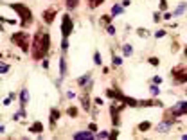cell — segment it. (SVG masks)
I'll list each match as a JSON object with an SVG mask.
<instances>
[{
	"label": "cell",
	"mask_w": 187,
	"mask_h": 140,
	"mask_svg": "<svg viewBox=\"0 0 187 140\" xmlns=\"http://www.w3.org/2000/svg\"><path fill=\"white\" fill-rule=\"evenodd\" d=\"M50 51V36L49 32L45 31H36L34 38H33V43H31V56L34 61L38 59H43Z\"/></svg>",
	"instance_id": "cell-1"
},
{
	"label": "cell",
	"mask_w": 187,
	"mask_h": 140,
	"mask_svg": "<svg viewBox=\"0 0 187 140\" xmlns=\"http://www.w3.org/2000/svg\"><path fill=\"white\" fill-rule=\"evenodd\" d=\"M9 7L20 16V25L23 29L33 23V11H31L27 6H23V4H9Z\"/></svg>",
	"instance_id": "cell-2"
},
{
	"label": "cell",
	"mask_w": 187,
	"mask_h": 140,
	"mask_svg": "<svg viewBox=\"0 0 187 140\" xmlns=\"http://www.w3.org/2000/svg\"><path fill=\"white\" fill-rule=\"evenodd\" d=\"M11 43L16 45L22 52H27L29 47H31V41H29V34L25 31H20V32H14L11 36Z\"/></svg>",
	"instance_id": "cell-3"
},
{
	"label": "cell",
	"mask_w": 187,
	"mask_h": 140,
	"mask_svg": "<svg viewBox=\"0 0 187 140\" xmlns=\"http://www.w3.org/2000/svg\"><path fill=\"white\" fill-rule=\"evenodd\" d=\"M182 115H187V101L176 103L173 108L165 110L164 118H176V117H182Z\"/></svg>",
	"instance_id": "cell-4"
},
{
	"label": "cell",
	"mask_w": 187,
	"mask_h": 140,
	"mask_svg": "<svg viewBox=\"0 0 187 140\" xmlns=\"http://www.w3.org/2000/svg\"><path fill=\"white\" fill-rule=\"evenodd\" d=\"M74 31V22H72L70 15H63L61 16V36L68 38Z\"/></svg>",
	"instance_id": "cell-5"
},
{
	"label": "cell",
	"mask_w": 187,
	"mask_h": 140,
	"mask_svg": "<svg viewBox=\"0 0 187 140\" xmlns=\"http://www.w3.org/2000/svg\"><path fill=\"white\" fill-rule=\"evenodd\" d=\"M173 77H174V83H187V70H184L182 66H176L171 70Z\"/></svg>",
	"instance_id": "cell-6"
},
{
	"label": "cell",
	"mask_w": 187,
	"mask_h": 140,
	"mask_svg": "<svg viewBox=\"0 0 187 140\" xmlns=\"http://www.w3.org/2000/svg\"><path fill=\"white\" fill-rule=\"evenodd\" d=\"M106 95L110 97V99H115V101H119V103H122V97H124V94H122L121 90H115V88H106Z\"/></svg>",
	"instance_id": "cell-7"
},
{
	"label": "cell",
	"mask_w": 187,
	"mask_h": 140,
	"mask_svg": "<svg viewBox=\"0 0 187 140\" xmlns=\"http://www.w3.org/2000/svg\"><path fill=\"white\" fill-rule=\"evenodd\" d=\"M79 103H81V108L85 111H90V97H88V92H83L79 95Z\"/></svg>",
	"instance_id": "cell-8"
},
{
	"label": "cell",
	"mask_w": 187,
	"mask_h": 140,
	"mask_svg": "<svg viewBox=\"0 0 187 140\" xmlns=\"http://www.w3.org/2000/svg\"><path fill=\"white\" fill-rule=\"evenodd\" d=\"M56 9H45L43 11V22L45 23H52L54 22V18H56Z\"/></svg>",
	"instance_id": "cell-9"
},
{
	"label": "cell",
	"mask_w": 187,
	"mask_h": 140,
	"mask_svg": "<svg viewBox=\"0 0 187 140\" xmlns=\"http://www.w3.org/2000/svg\"><path fill=\"white\" fill-rule=\"evenodd\" d=\"M94 135H95V133L88 129V131H79V133H74V138H76V140H90V138H94Z\"/></svg>",
	"instance_id": "cell-10"
},
{
	"label": "cell",
	"mask_w": 187,
	"mask_h": 140,
	"mask_svg": "<svg viewBox=\"0 0 187 140\" xmlns=\"http://www.w3.org/2000/svg\"><path fill=\"white\" fill-rule=\"evenodd\" d=\"M20 106L22 108H23V106H25V104L29 103V90L27 88H22V92H20Z\"/></svg>",
	"instance_id": "cell-11"
},
{
	"label": "cell",
	"mask_w": 187,
	"mask_h": 140,
	"mask_svg": "<svg viewBox=\"0 0 187 140\" xmlns=\"http://www.w3.org/2000/svg\"><path fill=\"white\" fill-rule=\"evenodd\" d=\"M61 117V111L58 110V108H50V126H54V122H56L58 118Z\"/></svg>",
	"instance_id": "cell-12"
},
{
	"label": "cell",
	"mask_w": 187,
	"mask_h": 140,
	"mask_svg": "<svg viewBox=\"0 0 187 140\" xmlns=\"http://www.w3.org/2000/svg\"><path fill=\"white\" fill-rule=\"evenodd\" d=\"M29 131L34 133V135H40V133L43 131V124H42V122H34V124L29 128Z\"/></svg>",
	"instance_id": "cell-13"
},
{
	"label": "cell",
	"mask_w": 187,
	"mask_h": 140,
	"mask_svg": "<svg viewBox=\"0 0 187 140\" xmlns=\"http://www.w3.org/2000/svg\"><path fill=\"white\" fill-rule=\"evenodd\" d=\"M122 103H126L128 106H140V101H137V99H131V97H128V95H124L122 97Z\"/></svg>",
	"instance_id": "cell-14"
},
{
	"label": "cell",
	"mask_w": 187,
	"mask_h": 140,
	"mask_svg": "<svg viewBox=\"0 0 187 140\" xmlns=\"http://www.w3.org/2000/svg\"><path fill=\"white\" fill-rule=\"evenodd\" d=\"M88 83H92V77H90V74H85L83 77H79V79H78V84H79V86H86Z\"/></svg>",
	"instance_id": "cell-15"
},
{
	"label": "cell",
	"mask_w": 187,
	"mask_h": 140,
	"mask_svg": "<svg viewBox=\"0 0 187 140\" xmlns=\"http://www.w3.org/2000/svg\"><path fill=\"white\" fill-rule=\"evenodd\" d=\"M112 18H114V15H103L101 16V25H103V27H108V25L112 23Z\"/></svg>",
	"instance_id": "cell-16"
},
{
	"label": "cell",
	"mask_w": 187,
	"mask_h": 140,
	"mask_svg": "<svg viewBox=\"0 0 187 140\" xmlns=\"http://www.w3.org/2000/svg\"><path fill=\"white\" fill-rule=\"evenodd\" d=\"M185 7H187V2H184V4H180L178 7L174 9V13H173V16H180L185 13Z\"/></svg>",
	"instance_id": "cell-17"
},
{
	"label": "cell",
	"mask_w": 187,
	"mask_h": 140,
	"mask_svg": "<svg viewBox=\"0 0 187 140\" xmlns=\"http://www.w3.org/2000/svg\"><path fill=\"white\" fill-rule=\"evenodd\" d=\"M151 129V122L149 120H142V122H140V124H139V131H149Z\"/></svg>",
	"instance_id": "cell-18"
},
{
	"label": "cell",
	"mask_w": 187,
	"mask_h": 140,
	"mask_svg": "<svg viewBox=\"0 0 187 140\" xmlns=\"http://www.w3.org/2000/svg\"><path fill=\"white\" fill-rule=\"evenodd\" d=\"M67 74V65H65V58L59 59V77H65Z\"/></svg>",
	"instance_id": "cell-19"
},
{
	"label": "cell",
	"mask_w": 187,
	"mask_h": 140,
	"mask_svg": "<svg viewBox=\"0 0 187 140\" xmlns=\"http://www.w3.org/2000/svg\"><path fill=\"white\" fill-rule=\"evenodd\" d=\"M131 52H133V49H131V45H129V43L122 45V56H126V58H128V56H131Z\"/></svg>",
	"instance_id": "cell-20"
},
{
	"label": "cell",
	"mask_w": 187,
	"mask_h": 140,
	"mask_svg": "<svg viewBox=\"0 0 187 140\" xmlns=\"http://www.w3.org/2000/svg\"><path fill=\"white\" fill-rule=\"evenodd\" d=\"M78 108H76V106H70V108H67V115H68V117H72V118H76L78 117Z\"/></svg>",
	"instance_id": "cell-21"
},
{
	"label": "cell",
	"mask_w": 187,
	"mask_h": 140,
	"mask_svg": "<svg viewBox=\"0 0 187 140\" xmlns=\"http://www.w3.org/2000/svg\"><path fill=\"white\" fill-rule=\"evenodd\" d=\"M137 34H139L140 38H149L151 32L148 29H144V27H139V29H137Z\"/></svg>",
	"instance_id": "cell-22"
},
{
	"label": "cell",
	"mask_w": 187,
	"mask_h": 140,
	"mask_svg": "<svg viewBox=\"0 0 187 140\" xmlns=\"http://www.w3.org/2000/svg\"><path fill=\"white\" fill-rule=\"evenodd\" d=\"M103 2H104V0H88V7H90V9H95V7H99Z\"/></svg>",
	"instance_id": "cell-23"
},
{
	"label": "cell",
	"mask_w": 187,
	"mask_h": 140,
	"mask_svg": "<svg viewBox=\"0 0 187 140\" xmlns=\"http://www.w3.org/2000/svg\"><path fill=\"white\" fill-rule=\"evenodd\" d=\"M78 2H79V0H65L67 9H76V7H78Z\"/></svg>",
	"instance_id": "cell-24"
},
{
	"label": "cell",
	"mask_w": 187,
	"mask_h": 140,
	"mask_svg": "<svg viewBox=\"0 0 187 140\" xmlns=\"http://www.w3.org/2000/svg\"><path fill=\"white\" fill-rule=\"evenodd\" d=\"M23 117H25V110L22 108V110L18 111V113H14V117H13V118H14V120H22Z\"/></svg>",
	"instance_id": "cell-25"
},
{
	"label": "cell",
	"mask_w": 187,
	"mask_h": 140,
	"mask_svg": "<svg viewBox=\"0 0 187 140\" xmlns=\"http://www.w3.org/2000/svg\"><path fill=\"white\" fill-rule=\"evenodd\" d=\"M121 13H122V7H121V6H114V7H112V15H121Z\"/></svg>",
	"instance_id": "cell-26"
},
{
	"label": "cell",
	"mask_w": 187,
	"mask_h": 140,
	"mask_svg": "<svg viewBox=\"0 0 187 140\" xmlns=\"http://www.w3.org/2000/svg\"><path fill=\"white\" fill-rule=\"evenodd\" d=\"M101 61H103V59H101V54L95 52V54H94V63H95V65H101Z\"/></svg>",
	"instance_id": "cell-27"
},
{
	"label": "cell",
	"mask_w": 187,
	"mask_h": 140,
	"mask_svg": "<svg viewBox=\"0 0 187 140\" xmlns=\"http://www.w3.org/2000/svg\"><path fill=\"white\" fill-rule=\"evenodd\" d=\"M160 4H158V7H160V11H165L167 9V0H158Z\"/></svg>",
	"instance_id": "cell-28"
},
{
	"label": "cell",
	"mask_w": 187,
	"mask_h": 140,
	"mask_svg": "<svg viewBox=\"0 0 187 140\" xmlns=\"http://www.w3.org/2000/svg\"><path fill=\"white\" fill-rule=\"evenodd\" d=\"M151 94H153V95H158V94H160V90H158V86H157V83H155V84H151Z\"/></svg>",
	"instance_id": "cell-29"
},
{
	"label": "cell",
	"mask_w": 187,
	"mask_h": 140,
	"mask_svg": "<svg viewBox=\"0 0 187 140\" xmlns=\"http://www.w3.org/2000/svg\"><path fill=\"white\" fill-rule=\"evenodd\" d=\"M114 65H115V66L122 65V58H121V56H114Z\"/></svg>",
	"instance_id": "cell-30"
},
{
	"label": "cell",
	"mask_w": 187,
	"mask_h": 140,
	"mask_svg": "<svg viewBox=\"0 0 187 140\" xmlns=\"http://www.w3.org/2000/svg\"><path fill=\"white\" fill-rule=\"evenodd\" d=\"M97 138H110V133H108V131H101V133H97Z\"/></svg>",
	"instance_id": "cell-31"
},
{
	"label": "cell",
	"mask_w": 187,
	"mask_h": 140,
	"mask_svg": "<svg viewBox=\"0 0 187 140\" xmlns=\"http://www.w3.org/2000/svg\"><path fill=\"white\" fill-rule=\"evenodd\" d=\"M0 72H2V74H7V72H9V66H7L6 63H2V65H0Z\"/></svg>",
	"instance_id": "cell-32"
},
{
	"label": "cell",
	"mask_w": 187,
	"mask_h": 140,
	"mask_svg": "<svg viewBox=\"0 0 187 140\" xmlns=\"http://www.w3.org/2000/svg\"><path fill=\"white\" fill-rule=\"evenodd\" d=\"M164 36H165V29H160L155 32V38H164Z\"/></svg>",
	"instance_id": "cell-33"
},
{
	"label": "cell",
	"mask_w": 187,
	"mask_h": 140,
	"mask_svg": "<svg viewBox=\"0 0 187 140\" xmlns=\"http://www.w3.org/2000/svg\"><path fill=\"white\" fill-rule=\"evenodd\" d=\"M117 137H119V129L115 128V129H112V133H110V138L114 140V138H117Z\"/></svg>",
	"instance_id": "cell-34"
},
{
	"label": "cell",
	"mask_w": 187,
	"mask_h": 140,
	"mask_svg": "<svg viewBox=\"0 0 187 140\" xmlns=\"http://www.w3.org/2000/svg\"><path fill=\"white\" fill-rule=\"evenodd\" d=\"M106 31H108V34H110V36H114V34H115V27L112 25V23H110V25L106 27Z\"/></svg>",
	"instance_id": "cell-35"
},
{
	"label": "cell",
	"mask_w": 187,
	"mask_h": 140,
	"mask_svg": "<svg viewBox=\"0 0 187 140\" xmlns=\"http://www.w3.org/2000/svg\"><path fill=\"white\" fill-rule=\"evenodd\" d=\"M61 49H63V51H67V49H68V40H67V38H63V40H61Z\"/></svg>",
	"instance_id": "cell-36"
},
{
	"label": "cell",
	"mask_w": 187,
	"mask_h": 140,
	"mask_svg": "<svg viewBox=\"0 0 187 140\" xmlns=\"http://www.w3.org/2000/svg\"><path fill=\"white\" fill-rule=\"evenodd\" d=\"M149 63L153 66H158V63H160V61H158V58H155V56H153V58H149Z\"/></svg>",
	"instance_id": "cell-37"
},
{
	"label": "cell",
	"mask_w": 187,
	"mask_h": 140,
	"mask_svg": "<svg viewBox=\"0 0 187 140\" xmlns=\"http://www.w3.org/2000/svg\"><path fill=\"white\" fill-rule=\"evenodd\" d=\"M88 129H90V131H97V124H95V122H90V124H88Z\"/></svg>",
	"instance_id": "cell-38"
},
{
	"label": "cell",
	"mask_w": 187,
	"mask_h": 140,
	"mask_svg": "<svg viewBox=\"0 0 187 140\" xmlns=\"http://www.w3.org/2000/svg\"><path fill=\"white\" fill-rule=\"evenodd\" d=\"M160 20H162V15H160V13H155V15H153V22H160Z\"/></svg>",
	"instance_id": "cell-39"
},
{
	"label": "cell",
	"mask_w": 187,
	"mask_h": 140,
	"mask_svg": "<svg viewBox=\"0 0 187 140\" xmlns=\"http://www.w3.org/2000/svg\"><path fill=\"white\" fill-rule=\"evenodd\" d=\"M11 99H13L11 95H9V97H6V99H4V106H9V104H11Z\"/></svg>",
	"instance_id": "cell-40"
},
{
	"label": "cell",
	"mask_w": 187,
	"mask_h": 140,
	"mask_svg": "<svg viewBox=\"0 0 187 140\" xmlns=\"http://www.w3.org/2000/svg\"><path fill=\"white\" fill-rule=\"evenodd\" d=\"M94 103L97 104V106H101V104H103V99H101V97H95V99H94Z\"/></svg>",
	"instance_id": "cell-41"
},
{
	"label": "cell",
	"mask_w": 187,
	"mask_h": 140,
	"mask_svg": "<svg viewBox=\"0 0 187 140\" xmlns=\"http://www.w3.org/2000/svg\"><path fill=\"white\" fill-rule=\"evenodd\" d=\"M171 16H173V15H169V13H165V15H162V18H164V20H169Z\"/></svg>",
	"instance_id": "cell-42"
},
{
	"label": "cell",
	"mask_w": 187,
	"mask_h": 140,
	"mask_svg": "<svg viewBox=\"0 0 187 140\" xmlns=\"http://www.w3.org/2000/svg\"><path fill=\"white\" fill-rule=\"evenodd\" d=\"M176 51H178V43L174 41V43H173V52H176Z\"/></svg>",
	"instance_id": "cell-43"
},
{
	"label": "cell",
	"mask_w": 187,
	"mask_h": 140,
	"mask_svg": "<svg viewBox=\"0 0 187 140\" xmlns=\"http://www.w3.org/2000/svg\"><path fill=\"white\" fill-rule=\"evenodd\" d=\"M184 56L187 58V45H185V49H184Z\"/></svg>",
	"instance_id": "cell-44"
},
{
	"label": "cell",
	"mask_w": 187,
	"mask_h": 140,
	"mask_svg": "<svg viewBox=\"0 0 187 140\" xmlns=\"http://www.w3.org/2000/svg\"><path fill=\"white\" fill-rule=\"evenodd\" d=\"M182 138H185V140H187V135H184V137H182Z\"/></svg>",
	"instance_id": "cell-45"
}]
</instances>
